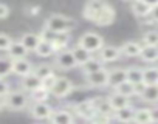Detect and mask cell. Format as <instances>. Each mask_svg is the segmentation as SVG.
<instances>
[{
	"label": "cell",
	"mask_w": 158,
	"mask_h": 124,
	"mask_svg": "<svg viewBox=\"0 0 158 124\" xmlns=\"http://www.w3.org/2000/svg\"><path fill=\"white\" fill-rule=\"evenodd\" d=\"M141 2H144L146 5H149L150 8H153V6H156L158 5V0H141Z\"/></svg>",
	"instance_id": "ee69618b"
},
{
	"label": "cell",
	"mask_w": 158,
	"mask_h": 124,
	"mask_svg": "<svg viewBox=\"0 0 158 124\" xmlns=\"http://www.w3.org/2000/svg\"><path fill=\"white\" fill-rule=\"evenodd\" d=\"M141 43L135 42V40H129L126 43H123L119 48H121V54L127 56V57H138L139 56V51H141Z\"/></svg>",
	"instance_id": "ffe728a7"
},
{
	"label": "cell",
	"mask_w": 158,
	"mask_h": 124,
	"mask_svg": "<svg viewBox=\"0 0 158 124\" xmlns=\"http://www.w3.org/2000/svg\"><path fill=\"white\" fill-rule=\"evenodd\" d=\"M110 119H112V118H109V116H106V115H99V113H96V116L90 121V124H109Z\"/></svg>",
	"instance_id": "f35d334b"
},
{
	"label": "cell",
	"mask_w": 158,
	"mask_h": 124,
	"mask_svg": "<svg viewBox=\"0 0 158 124\" xmlns=\"http://www.w3.org/2000/svg\"><path fill=\"white\" fill-rule=\"evenodd\" d=\"M139 57L141 60L152 64V62L158 60V47H152V45H143L141 51H139Z\"/></svg>",
	"instance_id": "e0dca14e"
},
{
	"label": "cell",
	"mask_w": 158,
	"mask_h": 124,
	"mask_svg": "<svg viewBox=\"0 0 158 124\" xmlns=\"http://www.w3.org/2000/svg\"><path fill=\"white\" fill-rule=\"evenodd\" d=\"M54 62L56 65L62 70H71L74 67H77L76 60L73 57V53L71 50H62V51H57L56 53V57H54Z\"/></svg>",
	"instance_id": "8992f818"
},
{
	"label": "cell",
	"mask_w": 158,
	"mask_h": 124,
	"mask_svg": "<svg viewBox=\"0 0 158 124\" xmlns=\"http://www.w3.org/2000/svg\"><path fill=\"white\" fill-rule=\"evenodd\" d=\"M13 39L6 34V33H0V51H6L11 45Z\"/></svg>",
	"instance_id": "8d00e7d4"
},
{
	"label": "cell",
	"mask_w": 158,
	"mask_h": 124,
	"mask_svg": "<svg viewBox=\"0 0 158 124\" xmlns=\"http://www.w3.org/2000/svg\"><path fill=\"white\" fill-rule=\"evenodd\" d=\"M92 101H93V107H95L96 113L106 115V116H109V118H113L115 110L112 109V105H110V102H109L107 98H93Z\"/></svg>",
	"instance_id": "4fadbf2b"
},
{
	"label": "cell",
	"mask_w": 158,
	"mask_h": 124,
	"mask_svg": "<svg viewBox=\"0 0 158 124\" xmlns=\"http://www.w3.org/2000/svg\"><path fill=\"white\" fill-rule=\"evenodd\" d=\"M115 16H116V13H115V8L112 6V5H106L98 14H96V17L93 19V23H96L98 27H107V25H110V23H113V20H115Z\"/></svg>",
	"instance_id": "ba28073f"
},
{
	"label": "cell",
	"mask_w": 158,
	"mask_h": 124,
	"mask_svg": "<svg viewBox=\"0 0 158 124\" xmlns=\"http://www.w3.org/2000/svg\"><path fill=\"white\" fill-rule=\"evenodd\" d=\"M133 115H135V109L129 104V105H126V107H123V109H119V110H115L113 118H115L116 121L123 122V124H129V122L133 121Z\"/></svg>",
	"instance_id": "2e32d148"
},
{
	"label": "cell",
	"mask_w": 158,
	"mask_h": 124,
	"mask_svg": "<svg viewBox=\"0 0 158 124\" xmlns=\"http://www.w3.org/2000/svg\"><path fill=\"white\" fill-rule=\"evenodd\" d=\"M20 85H22V89H23L25 92L31 93L33 90H36L37 87H40V85H42V81H40L34 73H30V75H27V76H23V78H22Z\"/></svg>",
	"instance_id": "44dd1931"
},
{
	"label": "cell",
	"mask_w": 158,
	"mask_h": 124,
	"mask_svg": "<svg viewBox=\"0 0 158 124\" xmlns=\"http://www.w3.org/2000/svg\"><path fill=\"white\" fill-rule=\"evenodd\" d=\"M115 92L119 93V95H123V96L130 98V96L135 95V85L132 82H129V81H124V82H121V84H118L115 87Z\"/></svg>",
	"instance_id": "836d02e7"
},
{
	"label": "cell",
	"mask_w": 158,
	"mask_h": 124,
	"mask_svg": "<svg viewBox=\"0 0 158 124\" xmlns=\"http://www.w3.org/2000/svg\"><path fill=\"white\" fill-rule=\"evenodd\" d=\"M139 98H141L144 102H149V104H156V102H158V84L144 85L143 92L139 93Z\"/></svg>",
	"instance_id": "9a60e30c"
},
{
	"label": "cell",
	"mask_w": 158,
	"mask_h": 124,
	"mask_svg": "<svg viewBox=\"0 0 158 124\" xmlns=\"http://www.w3.org/2000/svg\"><path fill=\"white\" fill-rule=\"evenodd\" d=\"M71 53H73V57H74V60H76L77 67H81L82 64H85V62L92 57V53L87 51L85 48H82L81 45L73 47V48H71Z\"/></svg>",
	"instance_id": "603a6c76"
},
{
	"label": "cell",
	"mask_w": 158,
	"mask_h": 124,
	"mask_svg": "<svg viewBox=\"0 0 158 124\" xmlns=\"http://www.w3.org/2000/svg\"><path fill=\"white\" fill-rule=\"evenodd\" d=\"M85 82L92 87V89H102V87H107V82H109V70H106L104 67L98 72H93V73H89L85 75Z\"/></svg>",
	"instance_id": "277c9868"
},
{
	"label": "cell",
	"mask_w": 158,
	"mask_h": 124,
	"mask_svg": "<svg viewBox=\"0 0 158 124\" xmlns=\"http://www.w3.org/2000/svg\"><path fill=\"white\" fill-rule=\"evenodd\" d=\"M50 121H51V124H74L73 115L68 110H64V109L53 110V113L50 116Z\"/></svg>",
	"instance_id": "5bb4252c"
},
{
	"label": "cell",
	"mask_w": 158,
	"mask_h": 124,
	"mask_svg": "<svg viewBox=\"0 0 158 124\" xmlns=\"http://www.w3.org/2000/svg\"><path fill=\"white\" fill-rule=\"evenodd\" d=\"M74 113L77 116H81L82 119L85 121H92L95 116H96V110L93 107V101L92 99H87V101H82L74 105Z\"/></svg>",
	"instance_id": "30bf717a"
},
{
	"label": "cell",
	"mask_w": 158,
	"mask_h": 124,
	"mask_svg": "<svg viewBox=\"0 0 158 124\" xmlns=\"http://www.w3.org/2000/svg\"><path fill=\"white\" fill-rule=\"evenodd\" d=\"M56 79H57V76H56V75H54V72H53V73H51V75H48L45 79H42V87H45V89L51 90V87L54 85Z\"/></svg>",
	"instance_id": "74e56055"
},
{
	"label": "cell",
	"mask_w": 158,
	"mask_h": 124,
	"mask_svg": "<svg viewBox=\"0 0 158 124\" xmlns=\"http://www.w3.org/2000/svg\"><path fill=\"white\" fill-rule=\"evenodd\" d=\"M77 45H81L82 48H85V50L90 51V53H98V51L104 47V39H102V36H99L98 33L89 31V33H84V34L81 36Z\"/></svg>",
	"instance_id": "7a4b0ae2"
},
{
	"label": "cell",
	"mask_w": 158,
	"mask_h": 124,
	"mask_svg": "<svg viewBox=\"0 0 158 124\" xmlns=\"http://www.w3.org/2000/svg\"><path fill=\"white\" fill-rule=\"evenodd\" d=\"M48 96H50V90L42 87V85L30 93V98L33 99V102H45L48 99Z\"/></svg>",
	"instance_id": "d6a6232c"
},
{
	"label": "cell",
	"mask_w": 158,
	"mask_h": 124,
	"mask_svg": "<svg viewBox=\"0 0 158 124\" xmlns=\"http://www.w3.org/2000/svg\"><path fill=\"white\" fill-rule=\"evenodd\" d=\"M11 65H13V59L10 56H0V78L2 79L11 75Z\"/></svg>",
	"instance_id": "1f68e13d"
},
{
	"label": "cell",
	"mask_w": 158,
	"mask_h": 124,
	"mask_svg": "<svg viewBox=\"0 0 158 124\" xmlns=\"http://www.w3.org/2000/svg\"><path fill=\"white\" fill-rule=\"evenodd\" d=\"M33 64L27 59V57H20V59H13V65H11V73L19 76V78H23L30 73H33Z\"/></svg>",
	"instance_id": "52a82bcc"
},
{
	"label": "cell",
	"mask_w": 158,
	"mask_h": 124,
	"mask_svg": "<svg viewBox=\"0 0 158 124\" xmlns=\"http://www.w3.org/2000/svg\"><path fill=\"white\" fill-rule=\"evenodd\" d=\"M3 107H5V99H3L2 96H0V110H2Z\"/></svg>",
	"instance_id": "f6af8a7d"
},
{
	"label": "cell",
	"mask_w": 158,
	"mask_h": 124,
	"mask_svg": "<svg viewBox=\"0 0 158 124\" xmlns=\"http://www.w3.org/2000/svg\"><path fill=\"white\" fill-rule=\"evenodd\" d=\"M126 81V68H113L109 72V82L107 87H116L118 84Z\"/></svg>",
	"instance_id": "cb8c5ba5"
},
{
	"label": "cell",
	"mask_w": 158,
	"mask_h": 124,
	"mask_svg": "<svg viewBox=\"0 0 158 124\" xmlns=\"http://www.w3.org/2000/svg\"><path fill=\"white\" fill-rule=\"evenodd\" d=\"M10 92H11V90H10V84H8L5 79L0 78V96L5 98V96H6Z\"/></svg>",
	"instance_id": "ab89813d"
},
{
	"label": "cell",
	"mask_w": 158,
	"mask_h": 124,
	"mask_svg": "<svg viewBox=\"0 0 158 124\" xmlns=\"http://www.w3.org/2000/svg\"><path fill=\"white\" fill-rule=\"evenodd\" d=\"M143 45H152V47H158V30H150L146 31L141 37Z\"/></svg>",
	"instance_id": "e575fe53"
},
{
	"label": "cell",
	"mask_w": 158,
	"mask_h": 124,
	"mask_svg": "<svg viewBox=\"0 0 158 124\" xmlns=\"http://www.w3.org/2000/svg\"><path fill=\"white\" fill-rule=\"evenodd\" d=\"M107 5V2L106 0H89V2L85 3V6H84V17L87 19V20H90V22H93V19L96 17V14L104 8Z\"/></svg>",
	"instance_id": "8fae6325"
},
{
	"label": "cell",
	"mask_w": 158,
	"mask_h": 124,
	"mask_svg": "<svg viewBox=\"0 0 158 124\" xmlns=\"http://www.w3.org/2000/svg\"><path fill=\"white\" fill-rule=\"evenodd\" d=\"M51 45L54 48V53L57 51H62V50H67L68 43H70V36L68 33H60V34H53L51 37Z\"/></svg>",
	"instance_id": "ac0fdd59"
},
{
	"label": "cell",
	"mask_w": 158,
	"mask_h": 124,
	"mask_svg": "<svg viewBox=\"0 0 158 124\" xmlns=\"http://www.w3.org/2000/svg\"><path fill=\"white\" fill-rule=\"evenodd\" d=\"M104 67V62L101 60V59H95V57H90L85 64H82L81 65V68H82V72H84V75H89V73H93V72H98V70H101Z\"/></svg>",
	"instance_id": "4dcf8cb0"
},
{
	"label": "cell",
	"mask_w": 158,
	"mask_h": 124,
	"mask_svg": "<svg viewBox=\"0 0 158 124\" xmlns=\"http://www.w3.org/2000/svg\"><path fill=\"white\" fill-rule=\"evenodd\" d=\"M53 113V107L45 101V102H33L30 107V115L34 119H50Z\"/></svg>",
	"instance_id": "9c48e42d"
},
{
	"label": "cell",
	"mask_w": 158,
	"mask_h": 124,
	"mask_svg": "<svg viewBox=\"0 0 158 124\" xmlns=\"http://www.w3.org/2000/svg\"><path fill=\"white\" fill-rule=\"evenodd\" d=\"M42 40V36L40 34H36V33H27L22 36L20 42L23 43V47L28 50V51H34L39 45V42Z\"/></svg>",
	"instance_id": "7402d4cb"
},
{
	"label": "cell",
	"mask_w": 158,
	"mask_h": 124,
	"mask_svg": "<svg viewBox=\"0 0 158 124\" xmlns=\"http://www.w3.org/2000/svg\"><path fill=\"white\" fill-rule=\"evenodd\" d=\"M8 51V56L11 57V59H20V57H27L28 56V50L23 47V43L20 42V40H17V42H11V45H10V48L6 50Z\"/></svg>",
	"instance_id": "d6986e66"
},
{
	"label": "cell",
	"mask_w": 158,
	"mask_h": 124,
	"mask_svg": "<svg viewBox=\"0 0 158 124\" xmlns=\"http://www.w3.org/2000/svg\"><path fill=\"white\" fill-rule=\"evenodd\" d=\"M149 17H150L153 22H156V23H158V5H156V6H153V8L150 10V14H149Z\"/></svg>",
	"instance_id": "7bdbcfd3"
},
{
	"label": "cell",
	"mask_w": 158,
	"mask_h": 124,
	"mask_svg": "<svg viewBox=\"0 0 158 124\" xmlns=\"http://www.w3.org/2000/svg\"><path fill=\"white\" fill-rule=\"evenodd\" d=\"M150 6L149 5H146L144 2H141V0H133L132 2V13L138 17V19H146V17H149V14H150Z\"/></svg>",
	"instance_id": "d4e9b609"
},
{
	"label": "cell",
	"mask_w": 158,
	"mask_h": 124,
	"mask_svg": "<svg viewBox=\"0 0 158 124\" xmlns=\"http://www.w3.org/2000/svg\"><path fill=\"white\" fill-rule=\"evenodd\" d=\"M71 90H73V82L65 76H60V78L57 76V79H56L54 85L51 87L50 93L54 95L56 98H65L71 93Z\"/></svg>",
	"instance_id": "5b68a950"
},
{
	"label": "cell",
	"mask_w": 158,
	"mask_h": 124,
	"mask_svg": "<svg viewBox=\"0 0 158 124\" xmlns=\"http://www.w3.org/2000/svg\"><path fill=\"white\" fill-rule=\"evenodd\" d=\"M132 122H135V124H152V119H150V109H146V107L136 109Z\"/></svg>",
	"instance_id": "f546056e"
},
{
	"label": "cell",
	"mask_w": 158,
	"mask_h": 124,
	"mask_svg": "<svg viewBox=\"0 0 158 124\" xmlns=\"http://www.w3.org/2000/svg\"><path fill=\"white\" fill-rule=\"evenodd\" d=\"M124 2H133V0H124Z\"/></svg>",
	"instance_id": "bcb514c9"
},
{
	"label": "cell",
	"mask_w": 158,
	"mask_h": 124,
	"mask_svg": "<svg viewBox=\"0 0 158 124\" xmlns=\"http://www.w3.org/2000/svg\"><path fill=\"white\" fill-rule=\"evenodd\" d=\"M126 81L132 82L133 85L141 84L143 82V68L141 67H136V65L126 68Z\"/></svg>",
	"instance_id": "484cf974"
},
{
	"label": "cell",
	"mask_w": 158,
	"mask_h": 124,
	"mask_svg": "<svg viewBox=\"0 0 158 124\" xmlns=\"http://www.w3.org/2000/svg\"><path fill=\"white\" fill-rule=\"evenodd\" d=\"M76 25V22L70 17H65L62 14H53L45 20V28L50 33L54 34H60V33H68L70 30H73Z\"/></svg>",
	"instance_id": "6da1fadb"
},
{
	"label": "cell",
	"mask_w": 158,
	"mask_h": 124,
	"mask_svg": "<svg viewBox=\"0 0 158 124\" xmlns=\"http://www.w3.org/2000/svg\"><path fill=\"white\" fill-rule=\"evenodd\" d=\"M34 53H36L39 57H50V56L56 54V53H54V48H53V45H51V42L47 40V39H42V40L39 42V45H37V48L34 50Z\"/></svg>",
	"instance_id": "83f0119b"
},
{
	"label": "cell",
	"mask_w": 158,
	"mask_h": 124,
	"mask_svg": "<svg viewBox=\"0 0 158 124\" xmlns=\"http://www.w3.org/2000/svg\"><path fill=\"white\" fill-rule=\"evenodd\" d=\"M143 84L144 85L158 84V67H146V68H143Z\"/></svg>",
	"instance_id": "f1b7e54d"
},
{
	"label": "cell",
	"mask_w": 158,
	"mask_h": 124,
	"mask_svg": "<svg viewBox=\"0 0 158 124\" xmlns=\"http://www.w3.org/2000/svg\"><path fill=\"white\" fill-rule=\"evenodd\" d=\"M99 59L102 62H115L118 60L123 54H121V48L115 47V45H104L99 51Z\"/></svg>",
	"instance_id": "7c38bea8"
},
{
	"label": "cell",
	"mask_w": 158,
	"mask_h": 124,
	"mask_svg": "<svg viewBox=\"0 0 158 124\" xmlns=\"http://www.w3.org/2000/svg\"><path fill=\"white\" fill-rule=\"evenodd\" d=\"M8 16H10V8H8V5L0 3V20H2V19H6Z\"/></svg>",
	"instance_id": "60d3db41"
},
{
	"label": "cell",
	"mask_w": 158,
	"mask_h": 124,
	"mask_svg": "<svg viewBox=\"0 0 158 124\" xmlns=\"http://www.w3.org/2000/svg\"><path fill=\"white\" fill-rule=\"evenodd\" d=\"M33 73L42 81V79H45L48 75L53 73V68H51V65H48V64H42V65H37L36 68H33Z\"/></svg>",
	"instance_id": "d590c367"
},
{
	"label": "cell",
	"mask_w": 158,
	"mask_h": 124,
	"mask_svg": "<svg viewBox=\"0 0 158 124\" xmlns=\"http://www.w3.org/2000/svg\"><path fill=\"white\" fill-rule=\"evenodd\" d=\"M107 99H109V102H110V105H112L113 110H119V109H123V107H126V105L130 104V99L127 96H123V95H119L116 92H113Z\"/></svg>",
	"instance_id": "4316f807"
},
{
	"label": "cell",
	"mask_w": 158,
	"mask_h": 124,
	"mask_svg": "<svg viewBox=\"0 0 158 124\" xmlns=\"http://www.w3.org/2000/svg\"><path fill=\"white\" fill-rule=\"evenodd\" d=\"M5 105L11 110H22L28 105V101H30V96L20 90H16V92H10L5 98Z\"/></svg>",
	"instance_id": "3957f363"
},
{
	"label": "cell",
	"mask_w": 158,
	"mask_h": 124,
	"mask_svg": "<svg viewBox=\"0 0 158 124\" xmlns=\"http://www.w3.org/2000/svg\"><path fill=\"white\" fill-rule=\"evenodd\" d=\"M150 119H152V124L153 122H158V105H155V107L150 109Z\"/></svg>",
	"instance_id": "b9f144b4"
}]
</instances>
